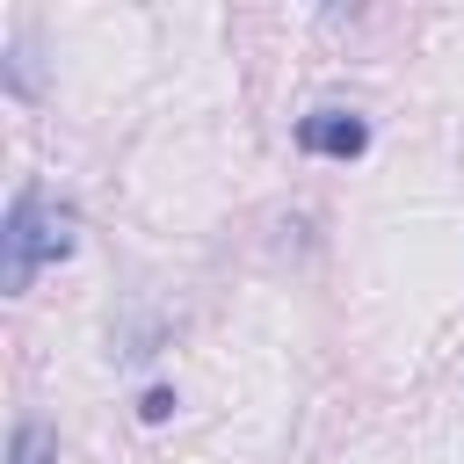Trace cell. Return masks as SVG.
<instances>
[{"label":"cell","mask_w":464,"mask_h":464,"mask_svg":"<svg viewBox=\"0 0 464 464\" xmlns=\"http://www.w3.org/2000/svg\"><path fill=\"white\" fill-rule=\"evenodd\" d=\"M167 413H174V392H167V384H152V392L138 399V420H167Z\"/></svg>","instance_id":"obj_4"},{"label":"cell","mask_w":464,"mask_h":464,"mask_svg":"<svg viewBox=\"0 0 464 464\" xmlns=\"http://www.w3.org/2000/svg\"><path fill=\"white\" fill-rule=\"evenodd\" d=\"M72 246H80V218H72L65 203L22 188V196L7 203V225H0V290L22 297V290L36 283V268H44V261H65Z\"/></svg>","instance_id":"obj_1"},{"label":"cell","mask_w":464,"mask_h":464,"mask_svg":"<svg viewBox=\"0 0 464 464\" xmlns=\"http://www.w3.org/2000/svg\"><path fill=\"white\" fill-rule=\"evenodd\" d=\"M7 464H58V435H51L44 420H22V428H14V450H7Z\"/></svg>","instance_id":"obj_3"},{"label":"cell","mask_w":464,"mask_h":464,"mask_svg":"<svg viewBox=\"0 0 464 464\" xmlns=\"http://www.w3.org/2000/svg\"><path fill=\"white\" fill-rule=\"evenodd\" d=\"M297 145L319 152V160H355V152L370 145V123H362L355 109H312V116L297 123Z\"/></svg>","instance_id":"obj_2"}]
</instances>
